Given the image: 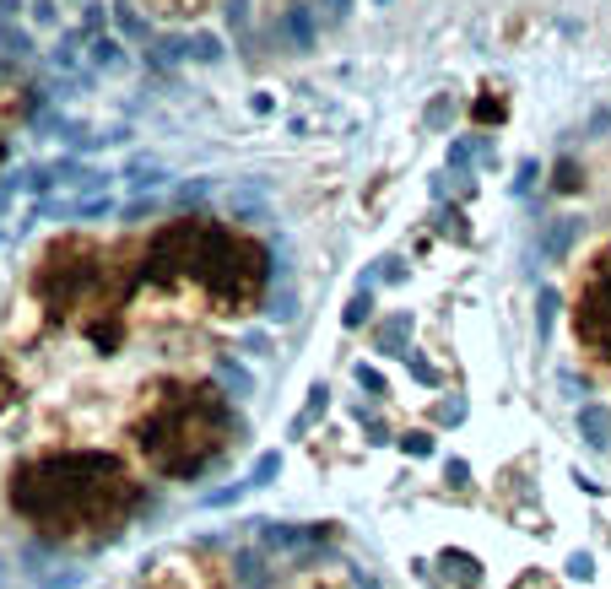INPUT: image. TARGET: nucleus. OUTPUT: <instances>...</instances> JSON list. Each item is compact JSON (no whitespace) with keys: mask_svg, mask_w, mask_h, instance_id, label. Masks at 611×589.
Returning a JSON list of instances; mask_svg holds the SVG:
<instances>
[{"mask_svg":"<svg viewBox=\"0 0 611 589\" xmlns=\"http://www.w3.org/2000/svg\"><path fill=\"white\" fill-rule=\"evenodd\" d=\"M357 384H363V390L374 395V400L390 395V390H384V373H379V368H368V363H357Z\"/></svg>","mask_w":611,"mask_h":589,"instance_id":"nucleus-14","label":"nucleus"},{"mask_svg":"<svg viewBox=\"0 0 611 589\" xmlns=\"http://www.w3.org/2000/svg\"><path fill=\"white\" fill-rule=\"evenodd\" d=\"M568 238H574V222L563 217V222L552 227V238H547V254H563V249H568Z\"/></svg>","mask_w":611,"mask_h":589,"instance_id":"nucleus-17","label":"nucleus"},{"mask_svg":"<svg viewBox=\"0 0 611 589\" xmlns=\"http://www.w3.org/2000/svg\"><path fill=\"white\" fill-rule=\"evenodd\" d=\"M38 298H44V309L65 319L76 314L87 298H109L114 309L125 303V292H109V254H98L92 244H60L49 249L44 271H38Z\"/></svg>","mask_w":611,"mask_h":589,"instance_id":"nucleus-4","label":"nucleus"},{"mask_svg":"<svg viewBox=\"0 0 611 589\" xmlns=\"http://www.w3.org/2000/svg\"><path fill=\"white\" fill-rule=\"evenodd\" d=\"M574 325H579V341L590 346V352L611 357V249L601 254V260H595L590 281H584Z\"/></svg>","mask_w":611,"mask_h":589,"instance_id":"nucleus-5","label":"nucleus"},{"mask_svg":"<svg viewBox=\"0 0 611 589\" xmlns=\"http://www.w3.org/2000/svg\"><path fill=\"white\" fill-rule=\"evenodd\" d=\"M536 309H541V314H536L541 341H547V336H552V319H557V292H552V287H541V303H536Z\"/></svg>","mask_w":611,"mask_h":589,"instance_id":"nucleus-10","label":"nucleus"},{"mask_svg":"<svg viewBox=\"0 0 611 589\" xmlns=\"http://www.w3.org/2000/svg\"><path fill=\"white\" fill-rule=\"evenodd\" d=\"M244 492H255L249 481H233V487H217V492H206V508H228V503H238Z\"/></svg>","mask_w":611,"mask_h":589,"instance_id":"nucleus-12","label":"nucleus"},{"mask_svg":"<svg viewBox=\"0 0 611 589\" xmlns=\"http://www.w3.org/2000/svg\"><path fill=\"white\" fill-rule=\"evenodd\" d=\"M579 433H584V444H590V449H606L611 444V411L595 406V400H590V406H579Z\"/></svg>","mask_w":611,"mask_h":589,"instance_id":"nucleus-6","label":"nucleus"},{"mask_svg":"<svg viewBox=\"0 0 611 589\" xmlns=\"http://www.w3.org/2000/svg\"><path fill=\"white\" fill-rule=\"evenodd\" d=\"M406 336H411V314H395V319H384V325L374 330L379 352H390V357H406V352H411Z\"/></svg>","mask_w":611,"mask_h":589,"instance_id":"nucleus-7","label":"nucleus"},{"mask_svg":"<svg viewBox=\"0 0 611 589\" xmlns=\"http://www.w3.org/2000/svg\"><path fill=\"white\" fill-rule=\"evenodd\" d=\"M514 589H552V584H547V579H541V573H525V579H520V584H514Z\"/></svg>","mask_w":611,"mask_h":589,"instance_id":"nucleus-21","label":"nucleus"},{"mask_svg":"<svg viewBox=\"0 0 611 589\" xmlns=\"http://www.w3.org/2000/svg\"><path fill=\"white\" fill-rule=\"evenodd\" d=\"M228 406L206 384H168L136 422V449L163 476H195L228 444Z\"/></svg>","mask_w":611,"mask_h":589,"instance_id":"nucleus-3","label":"nucleus"},{"mask_svg":"<svg viewBox=\"0 0 611 589\" xmlns=\"http://www.w3.org/2000/svg\"><path fill=\"white\" fill-rule=\"evenodd\" d=\"M325 406H330V390H325V384H314V390H309V406H303L298 417H292V438L309 433V427L320 422V411H325Z\"/></svg>","mask_w":611,"mask_h":589,"instance_id":"nucleus-8","label":"nucleus"},{"mask_svg":"<svg viewBox=\"0 0 611 589\" xmlns=\"http://www.w3.org/2000/svg\"><path fill=\"white\" fill-rule=\"evenodd\" d=\"M444 476H449V487H466V481H471V465H466V460H449Z\"/></svg>","mask_w":611,"mask_h":589,"instance_id":"nucleus-19","label":"nucleus"},{"mask_svg":"<svg viewBox=\"0 0 611 589\" xmlns=\"http://www.w3.org/2000/svg\"><path fill=\"white\" fill-rule=\"evenodd\" d=\"M395 444H401L411 460H428V454H433V433H401Z\"/></svg>","mask_w":611,"mask_h":589,"instance_id":"nucleus-11","label":"nucleus"},{"mask_svg":"<svg viewBox=\"0 0 611 589\" xmlns=\"http://www.w3.org/2000/svg\"><path fill=\"white\" fill-rule=\"evenodd\" d=\"M568 579H574V584H590V579H595V557H590V552H574V557H568Z\"/></svg>","mask_w":611,"mask_h":589,"instance_id":"nucleus-13","label":"nucleus"},{"mask_svg":"<svg viewBox=\"0 0 611 589\" xmlns=\"http://www.w3.org/2000/svg\"><path fill=\"white\" fill-rule=\"evenodd\" d=\"M276 476H282V449H265L260 460H255V471H249L244 481H249V487H271Z\"/></svg>","mask_w":611,"mask_h":589,"instance_id":"nucleus-9","label":"nucleus"},{"mask_svg":"<svg viewBox=\"0 0 611 589\" xmlns=\"http://www.w3.org/2000/svg\"><path fill=\"white\" fill-rule=\"evenodd\" d=\"M438 422H444V427L466 422V400H444V406H438Z\"/></svg>","mask_w":611,"mask_h":589,"instance_id":"nucleus-18","label":"nucleus"},{"mask_svg":"<svg viewBox=\"0 0 611 589\" xmlns=\"http://www.w3.org/2000/svg\"><path fill=\"white\" fill-rule=\"evenodd\" d=\"M11 503L44 535H103V530H119V519L130 514L136 487L119 471L114 454L71 449V454L17 465Z\"/></svg>","mask_w":611,"mask_h":589,"instance_id":"nucleus-1","label":"nucleus"},{"mask_svg":"<svg viewBox=\"0 0 611 589\" xmlns=\"http://www.w3.org/2000/svg\"><path fill=\"white\" fill-rule=\"evenodd\" d=\"M217 368H222V379H228V384H238V395H249V390H255V379H249V373H244V368H238V363H233V357H222V363H217Z\"/></svg>","mask_w":611,"mask_h":589,"instance_id":"nucleus-16","label":"nucleus"},{"mask_svg":"<svg viewBox=\"0 0 611 589\" xmlns=\"http://www.w3.org/2000/svg\"><path fill=\"white\" fill-rule=\"evenodd\" d=\"M530 184H536V163H520V179H514V190H520V195H525V190H530Z\"/></svg>","mask_w":611,"mask_h":589,"instance_id":"nucleus-20","label":"nucleus"},{"mask_svg":"<svg viewBox=\"0 0 611 589\" xmlns=\"http://www.w3.org/2000/svg\"><path fill=\"white\" fill-rule=\"evenodd\" d=\"M368 309H374V292H357V298L347 303V314H341V319H347V325H363V319H368Z\"/></svg>","mask_w":611,"mask_h":589,"instance_id":"nucleus-15","label":"nucleus"},{"mask_svg":"<svg viewBox=\"0 0 611 589\" xmlns=\"http://www.w3.org/2000/svg\"><path fill=\"white\" fill-rule=\"evenodd\" d=\"M141 276L157 287H195L217 309H238L260 292L265 260L255 244H244L228 227L206 217H179L163 233H152V244L141 254Z\"/></svg>","mask_w":611,"mask_h":589,"instance_id":"nucleus-2","label":"nucleus"}]
</instances>
